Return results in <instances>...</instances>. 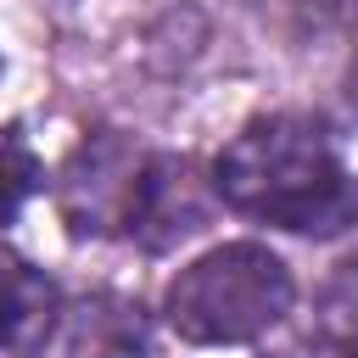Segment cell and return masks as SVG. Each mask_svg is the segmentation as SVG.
I'll return each instance as SVG.
<instances>
[{
    "instance_id": "cell-1",
    "label": "cell",
    "mask_w": 358,
    "mask_h": 358,
    "mask_svg": "<svg viewBox=\"0 0 358 358\" xmlns=\"http://www.w3.org/2000/svg\"><path fill=\"white\" fill-rule=\"evenodd\" d=\"M213 190L224 207L291 229V235H341L358 224V179L347 173L324 123L302 112H274L246 123L213 162Z\"/></svg>"
},
{
    "instance_id": "cell-2",
    "label": "cell",
    "mask_w": 358,
    "mask_h": 358,
    "mask_svg": "<svg viewBox=\"0 0 358 358\" xmlns=\"http://www.w3.org/2000/svg\"><path fill=\"white\" fill-rule=\"evenodd\" d=\"M291 296H296V280L268 246L224 241L173 274L162 313L179 341L235 347V341H257L263 330H274L291 313Z\"/></svg>"
},
{
    "instance_id": "cell-3",
    "label": "cell",
    "mask_w": 358,
    "mask_h": 358,
    "mask_svg": "<svg viewBox=\"0 0 358 358\" xmlns=\"http://www.w3.org/2000/svg\"><path fill=\"white\" fill-rule=\"evenodd\" d=\"M213 179L201 173L196 157H173V151H145L129 213H123V235L140 241L145 252H168L179 241H190L207 213H213Z\"/></svg>"
},
{
    "instance_id": "cell-4",
    "label": "cell",
    "mask_w": 358,
    "mask_h": 358,
    "mask_svg": "<svg viewBox=\"0 0 358 358\" xmlns=\"http://www.w3.org/2000/svg\"><path fill=\"white\" fill-rule=\"evenodd\" d=\"M140 162H145V151H134L123 134H112V129L90 134L67 157L62 185H56V207H62L67 229L73 235H123V213H129V196L140 179Z\"/></svg>"
},
{
    "instance_id": "cell-5",
    "label": "cell",
    "mask_w": 358,
    "mask_h": 358,
    "mask_svg": "<svg viewBox=\"0 0 358 358\" xmlns=\"http://www.w3.org/2000/svg\"><path fill=\"white\" fill-rule=\"evenodd\" d=\"M145 352V313L129 296L90 291L56 308L34 358H140Z\"/></svg>"
},
{
    "instance_id": "cell-6",
    "label": "cell",
    "mask_w": 358,
    "mask_h": 358,
    "mask_svg": "<svg viewBox=\"0 0 358 358\" xmlns=\"http://www.w3.org/2000/svg\"><path fill=\"white\" fill-rule=\"evenodd\" d=\"M62 291L45 268H34L22 252L0 246V347L6 352H39L45 330L56 324Z\"/></svg>"
},
{
    "instance_id": "cell-7",
    "label": "cell",
    "mask_w": 358,
    "mask_h": 358,
    "mask_svg": "<svg viewBox=\"0 0 358 358\" xmlns=\"http://www.w3.org/2000/svg\"><path fill=\"white\" fill-rule=\"evenodd\" d=\"M319 341L358 358V252H347L319 285Z\"/></svg>"
},
{
    "instance_id": "cell-8",
    "label": "cell",
    "mask_w": 358,
    "mask_h": 358,
    "mask_svg": "<svg viewBox=\"0 0 358 358\" xmlns=\"http://www.w3.org/2000/svg\"><path fill=\"white\" fill-rule=\"evenodd\" d=\"M39 157H34V145L22 140V129L17 123H6L0 129V224H11L17 213H22V201L39 190Z\"/></svg>"
},
{
    "instance_id": "cell-9",
    "label": "cell",
    "mask_w": 358,
    "mask_h": 358,
    "mask_svg": "<svg viewBox=\"0 0 358 358\" xmlns=\"http://www.w3.org/2000/svg\"><path fill=\"white\" fill-rule=\"evenodd\" d=\"M268 358H347V352H336L330 341H302V347H285V352H268Z\"/></svg>"
}]
</instances>
